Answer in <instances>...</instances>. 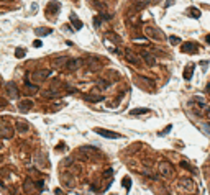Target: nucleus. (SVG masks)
Segmentation results:
<instances>
[{"instance_id":"2","label":"nucleus","mask_w":210,"mask_h":195,"mask_svg":"<svg viewBox=\"0 0 210 195\" xmlns=\"http://www.w3.org/2000/svg\"><path fill=\"white\" fill-rule=\"evenodd\" d=\"M51 71L49 69H39V71H35L33 74H31V79H33V82L39 84V82H44V80L49 77Z\"/></svg>"},{"instance_id":"4","label":"nucleus","mask_w":210,"mask_h":195,"mask_svg":"<svg viewBox=\"0 0 210 195\" xmlns=\"http://www.w3.org/2000/svg\"><path fill=\"white\" fill-rule=\"evenodd\" d=\"M158 169H159V172L163 174L164 177L172 176V172H174V169H172L171 162H168V161H161V162H159V166H158Z\"/></svg>"},{"instance_id":"22","label":"nucleus","mask_w":210,"mask_h":195,"mask_svg":"<svg viewBox=\"0 0 210 195\" xmlns=\"http://www.w3.org/2000/svg\"><path fill=\"white\" fill-rule=\"evenodd\" d=\"M192 74H194V67L192 66H187V67H185V71H184V79L185 80H191L192 79Z\"/></svg>"},{"instance_id":"25","label":"nucleus","mask_w":210,"mask_h":195,"mask_svg":"<svg viewBox=\"0 0 210 195\" xmlns=\"http://www.w3.org/2000/svg\"><path fill=\"white\" fill-rule=\"evenodd\" d=\"M149 110L148 108H143V107H140V108H135V110H131L130 113L131 115H143V113H148Z\"/></svg>"},{"instance_id":"20","label":"nucleus","mask_w":210,"mask_h":195,"mask_svg":"<svg viewBox=\"0 0 210 195\" xmlns=\"http://www.w3.org/2000/svg\"><path fill=\"white\" fill-rule=\"evenodd\" d=\"M25 87H26L31 93H35V92H38V90H39V87H38V85H36V84H31L30 80H25Z\"/></svg>"},{"instance_id":"19","label":"nucleus","mask_w":210,"mask_h":195,"mask_svg":"<svg viewBox=\"0 0 210 195\" xmlns=\"http://www.w3.org/2000/svg\"><path fill=\"white\" fill-rule=\"evenodd\" d=\"M71 23L74 25V28L76 30H80L84 25H82V22L80 20H77V17H76V13H71Z\"/></svg>"},{"instance_id":"32","label":"nucleus","mask_w":210,"mask_h":195,"mask_svg":"<svg viewBox=\"0 0 210 195\" xmlns=\"http://www.w3.org/2000/svg\"><path fill=\"white\" fill-rule=\"evenodd\" d=\"M171 128H172V126H171V125H168V126H166V128H164V129H163V131H161V133H159V135H161V136H163V135H166V133H168V131H171Z\"/></svg>"},{"instance_id":"24","label":"nucleus","mask_w":210,"mask_h":195,"mask_svg":"<svg viewBox=\"0 0 210 195\" xmlns=\"http://www.w3.org/2000/svg\"><path fill=\"white\" fill-rule=\"evenodd\" d=\"M133 41H135L136 44H146L148 38H144V36H133Z\"/></svg>"},{"instance_id":"9","label":"nucleus","mask_w":210,"mask_h":195,"mask_svg":"<svg viewBox=\"0 0 210 195\" xmlns=\"http://www.w3.org/2000/svg\"><path fill=\"white\" fill-rule=\"evenodd\" d=\"M5 90H7V93H8V97L10 99H18V87L15 85V82H7L5 84Z\"/></svg>"},{"instance_id":"15","label":"nucleus","mask_w":210,"mask_h":195,"mask_svg":"<svg viewBox=\"0 0 210 195\" xmlns=\"http://www.w3.org/2000/svg\"><path fill=\"white\" fill-rule=\"evenodd\" d=\"M69 61V58H66V56H61V58H56V59H52V67L54 69H61L66 66V62Z\"/></svg>"},{"instance_id":"23","label":"nucleus","mask_w":210,"mask_h":195,"mask_svg":"<svg viewBox=\"0 0 210 195\" xmlns=\"http://www.w3.org/2000/svg\"><path fill=\"white\" fill-rule=\"evenodd\" d=\"M128 23L133 25V26H138L140 25V17H138V15H131V17L128 18Z\"/></svg>"},{"instance_id":"13","label":"nucleus","mask_w":210,"mask_h":195,"mask_svg":"<svg viewBox=\"0 0 210 195\" xmlns=\"http://www.w3.org/2000/svg\"><path fill=\"white\" fill-rule=\"evenodd\" d=\"M15 129H17L18 133H26L28 129H30V125L23 120H17L15 121Z\"/></svg>"},{"instance_id":"14","label":"nucleus","mask_w":210,"mask_h":195,"mask_svg":"<svg viewBox=\"0 0 210 195\" xmlns=\"http://www.w3.org/2000/svg\"><path fill=\"white\" fill-rule=\"evenodd\" d=\"M197 49H199L197 44L192 43V41H187V43H184L182 46H181V51H182V52H195Z\"/></svg>"},{"instance_id":"30","label":"nucleus","mask_w":210,"mask_h":195,"mask_svg":"<svg viewBox=\"0 0 210 195\" xmlns=\"http://www.w3.org/2000/svg\"><path fill=\"white\" fill-rule=\"evenodd\" d=\"M99 85H100V89H107L108 87V85H110V84H108V80H99Z\"/></svg>"},{"instance_id":"5","label":"nucleus","mask_w":210,"mask_h":195,"mask_svg":"<svg viewBox=\"0 0 210 195\" xmlns=\"http://www.w3.org/2000/svg\"><path fill=\"white\" fill-rule=\"evenodd\" d=\"M94 131L97 135L103 136V138H108V140H118V138H122V135H118V133L115 131H110V129H103V128H95Z\"/></svg>"},{"instance_id":"1","label":"nucleus","mask_w":210,"mask_h":195,"mask_svg":"<svg viewBox=\"0 0 210 195\" xmlns=\"http://www.w3.org/2000/svg\"><path fill=\"white\" fill-rule=\"evenodd\" d=\"M179 187H181V190H184L185 193H189V195H192V193H195V182L192 180L191 177H182L179 180Z\"/></svg>"},{"instance_id":"38","label":"nucleus","mask_w":210,"mask_h":195,"mask_svg":"<svg viewBox=\"0 0 210 195\" xmlns=\"http://www.w3.org/2000/svg\"><path fill=\"white\" fill-rule=\"evenodd\" d=\"M0 2H10V0H0Z\"/></svg>"},{"instance_id":"8","label":"nucleus","mask_w":210,"mask_h":195,"mask_svg":"<svg viewBox=\"0 0 210 195\" xmlns=\"http://www.w3.org/2000/svg\"><path fill=\"white\" fill-rule=\"evenodd\" d=\"M140 56H141V59L144 61V64L149 67H153V66H156V58L151 54V52H148V51H141L140 52Z\"/></svg>"},{"instance_id":"31","label":"nucleus","mask_w":210,"mask_h":195,"mask_svg":"<svg viewBox=\"0 0 210 195\" xmlns=\"http://www.w3.org/2000/svg\"><path fill=\"white\" fill-rule=\"evenodd\" d=\"M15 54H17V58H23V54H25V51H23L22 48H18V49L15 51Z\"/></svg>"},{"instance_id":"6","label":"nucleus","mask_w":210,"mask_h":195,"mask_svg":"<svg viewBox=\"0 0 210 195\" xmlns=\"http://www.w3.org/2000/svg\"><path fill=\"white\" fill-rule=\"evenodd\" d=\"M123 54H125V59L128 61L130 64H133V66H140V59H138V56L133 52L130 48H125L123 49Z\"/></svg>"},{"instance_id":"3","label":"nucleus","mask_w":210,"mask_h":195,"mask_svg":"<svg viewBox=\"0 0 210 195\" xmlns=\"http://www.w3.org/2000/svg\"><path fill=\"white\" fill-rule=\"evenodd\" d=\"M144 31H146V35L149 36V38H153V39H158V41H164V39H166V36H164L163 31L156 30V28H153V26H146Z\"/></svg>"},{"instance_id":"27","label":"nucleus","mask_w":210,"mask_h":195,"mask_svg":"<svg viewBox=\"0 0 210 195\" xmlns=\"http://www.w3.org/2000/svg\"><path fill=\"white\" fill-rule=\"evenodd\" d=\"M122 184H123V187H125L127 190H130V184H131V182H130V177H125L123 180H122Z\"/></svg>"},{"instance_id":"16","label":"nucleus","mask_w":210,"mask_h":195,"mask_svg":"<svg viewBox=\"0 0 210 195\" xmlns=\"http://www.w3.org/2000/svg\"><path fill=\"white\" fill-rule=\"evenodd\" d=\"M105 39H107V41H108V39H110V41H113V44H117V46H118V44L122 43L120 36H118V35H115L113 31H108V33L105 35Z\"/></svg>"},{"instance_id":"34","label":"nucleus","mask_w":210,"mask_h":195,"mask_svg":"<svg viewBox=\"0 0 210 195\" xmlns=\"http://www.w3.org/2000/svg\"><path fill=\"white\" fill-rule=\"evenodd\" d=\"M33 46H35V48H41V46H43V43H41V39H36V41L33 43Z\"/></svg>"},{"instance_id":"29","label":"nucleus","mask_w":210,"mask_h":195,"mask_svg":"<svg viewBox=\"0 0 210 195\" xmlns=\"http://www.w3.org/2000/svg\"><path fill=\"white\" fill-rule=\"evenodd\" d=\"M169 41H171V44H179L181 43V38H177V36H171V38H169Z\"/></svg>"},{"instance_id":"21","label":"nucleus","mask_w":210,"mask_h":195,"mask_svg":"<svg viewBox=\"0 0 210 195\" xmlns=\"http://www.w3.org/2000/svg\"><path fill=\"white\" fill-rule=\"evenodd\" d=\"M35 185H36V184H33V182H31L30 179H26V180H25V192L33 193V192H35V189H33Z\"/></svg>"},{"instance_id":"35","label":"nucleus","mask_w":210,"mask_h":195,"mask_svg":"<svg viewBox=\"0 0 210 195\" xmlns=\"http://www.w3.org/2000/svg\"><path fill=\"white\" fill-rule=\"evenodd\" d=\"M169 5H174V0H166V7Z\"/></svg>"},{"instance_id":"28","label":"nucleus","mask_w":210,"mask_h":195,"mask_svg":"<svg viewBox=\"0 0 210 195\" xmlns=\"http://www.w3.org/2000/svg\"><path fill=\"white\" fill-rule=\"evenodd\" d=\"M44 97H48V99H51V97H58V92H54V90H46V92H44Z\"/></svg>"},{"instance_id":"33","label":"nucleus","mask_w":210,"mask_h":195,"mask_svg":"<svg viewBox=\"0 0 210 195\" xmlns=\"http://www.w3.org/2000/svg\"><path fill=\"white\" fill-rule=\"evenodd\" d=\"M181 166H182V167H185V169H189V170H192V167L189 166V162H185V161H181Z\"/></svg>"},{"instance_id":"39","label":"nucleus","mask_w":210,"mask_h":195,"mask_svg":"<svg viewBox=\"0 0 210 195\" xmlns=\"http://www.w3.org/2000/svg\"><path fill=\"white\" fill-rule=\"evenodd\" d=\"M0 187H3V184H2V180H0Z\"/></svg>"},{"instance_id":"7","label":"nucleus","mask_w":210,"mask_h":195,"mask_svg":"<svg viewBox=\"0 0 210 195\" xmlns=\"http://www.w3.org/2000/svg\"><path fill=\"white\" fill-rule=\"evenodd\" d=\"M13 136V128L7 123H0V138L2 140H8Z\"/></svg>"},{"instance_id":"17","label":"nucleus","mask_w":210,"mask_h":195,"mask_svg":"<svg viewBox=\"0 0 210 195\" xmlns=\"http://www.w3.org/2000/svg\"><path fill=\"white\" fill-rule=\"evenodd\" d=\"M187 13L191 15L192 18H200V15H202V12L197 8V7H189L187 8Z\"/></svg>"},{"instance_id":"26","label":"nucleus","mask_w":210,"mask_h":195,"mask_svg":"<svg viewBox=\"0 0 210 195\" xmlns=\"http://www.w3.org/2000/svg\"><path fill=\"white\" fill-rule=\"evenodd\" d=\"M59 10V3L58 2H51V5L48 7V12H54V13H58Z\"/></svg>"},{"instance_id":"37","label":"nucleus","mask_w":210,"mask_h":195,"mask_svg":"<svg viewBox=\"0 0 210 195\" xmlns=\"http://www.w3.org/2000/svg\"><path fill=\"white\" fill-rule=\"evenodd\" d=\"M205 41H207V43L210 44V35H207V36H205Z\"/></svg>"},{"instance_id":"40","label":"nucleus","mask_w":210,"mask_h":195,"mask_svg":"<svg viewBox=\"0 0 210 195\" xmlns=\"http://www.w3.org/2000/svg\"><path fill=\"white\" fill-rule=\"evenodd\" d=\"M208 115H210V108H208Z\"/></svg>"},{"instance_id":"18","label":"nucleus","mask_w":210,"mask_h":195,"mask_svg":"<svg viewBox=\"0 0 210 195\" xmlns=\"http://www.w3.org/2000/svg\"><path fill=\"white\" fill-rule=\"evenodd\" d=\"M35 33L38 35V36H49L51 33H52V30H49V28H36L35 30Z\"/></svg>"},{"instance_id":"36","label":"nucleus","mask_w":210,"mask_h":195,"mask_svg":"<svg viewBox=\"0 0 210 195\" xmlns=\"http://www.w3.org/2000/svg\"><path fill=\"white\" fill-rule=\"evenodd\" d=\"M64 30H67V31H69V33H72V31H74V30H72V28H71L69 25H66V26H64Z\"/></svg>"},{"instance_id":"11","label":"nucleus","mask_w":210,"mask_h":195,"mask_svg":"<svg viewBox=\"0 0 210 195\" xmlns=\"http://www.w3.org/2000/svg\"><path fill=\"white\" fill-rule=\"evenodd\" d=\"M86 64L92 69V71H99V69H102V62H100V61L97 59L95 56H90V58H87Z\"/></svg>"},{"instance_id":"12","label":"nucleus","mask_w":210,"mask_h":195,"mask_svg":"<svg viewBox=\"0 0 210 195\" xmlns=\"http://www.w3.org/2000/svg\"><path fill=\"white\" fill-rule=\"evenodd\" d=\"M80 66H82V61L80 59H69L66 62V66H64V69H67V71H76V69H79Z\"/></svg>"},{"instance_id":"10","label":"nucleus","mask_w":210,"mask_h":195,"mask_svg":"<svg viewBox=\"0 0 210 195\" xmlns=\"http://www.w3.org/2000/svg\"><path fill=\"white\" fill-rule=\"evenodd\" d=\"M31 108H33V100L31 99H23V100H20L18 102V110L20 112H30Z\"/></svg>"}]
</instances>
